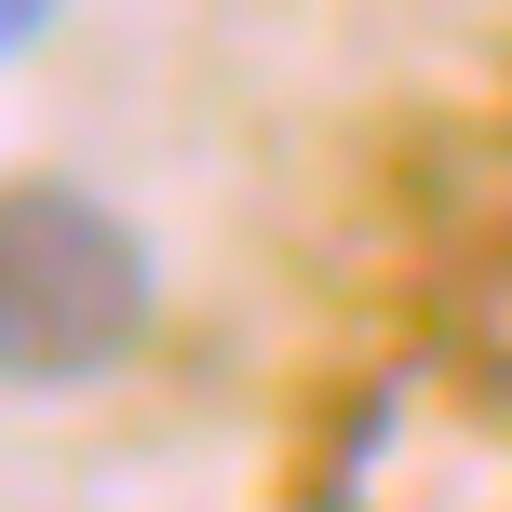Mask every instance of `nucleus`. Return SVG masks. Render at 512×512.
<instances>
[{"mask_svg":"<svg viewBox=\"0 0 512 512\" xmlns=\"http://www.w3.org/2000/svg\"><path fill=\"white\" fill-rule=\"evenodd\" d=\"M54 14H68V0H0V68H14V54H27V41H41V27H54Z\"/></svg>","mask_w":512,"mask_h":512,"instance_id":"nucleus-2","label":"nucleus"},{"mask_svg":"<svg viewBox=\"0 0 512 512\" xmlns=\"http://www.w3.org/2000/svg\"><path fill=\"white\" fill-rule=\"evenodd\" d=\"M162 324V256L108 189L81 176H0V391L68 405L108 391Z\"/></svg>","mask_w":512,"mask_h":512,"instance_id":"nucleus-1","label":"nucleus"}]
</instances>
